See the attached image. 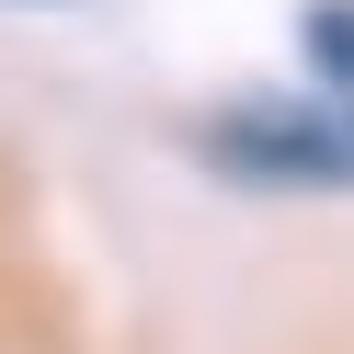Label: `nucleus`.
<instances>
[{"mask_svg": "<svg viewBox=\"0 0 354 354\" xmlns=\"http://www.w3.org/2000/svg\"><path fill=\"white\" fill-rule=\"evenodd\" d=\"M206 149L240 171V183H308V194H331V183H354V92H331V103H252V115H217Z\"/></svg>", "mask_w": 354, "mask_h": 354, "instance_id": "obj_1", "label": "nucleus"}, {"mask_svg": "<svg viewBox=\"0 0 354 354\" xmlns=\"http://www.w3.org/2000/svg\"><path fill=\"white\" fill-rule=\"evenodd\" d=\"M308 57L354 92V12H343V0H331V12H308Z\"/></svg>", "mask_w": 354, "mask_h": 354, "instance_id": "obj_2", "label": "nucleus"}]
</instances>
